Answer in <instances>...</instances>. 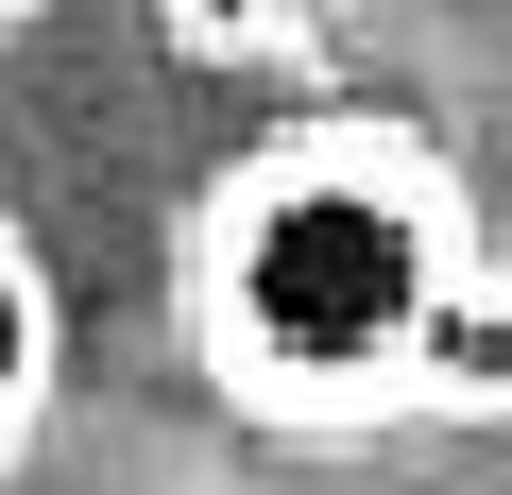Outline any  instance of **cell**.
Returning <instances> with one entry per match:
<instances>
[{"instance_id": "cell-2", "label": "cell", "mask_w": 512, "mask_h": 495, "mask_svg": "<svg viewBox=\"0 0 512 495\" xmlns=\"http://www.w3.org/2000/svg\"><path fill=\"white\" fill-rule=\"evenodd\" d=\"M410 427H512V257H478L427 325V376H410Z\"/></svg>"}, {"instance_id": "cell-4", "label": "cell", "mask_w": 512, "mask_h": 495, "mask_svg": "<svg viewBox=\"0 0 512 495\" xmlns=\"http://www.w3.org/2000/svg\"><path fill=\"white\" fill-rule=\"evenodd\" d=\"M291 0H171V52H274Z\"/></svg>"}, {"instance_id": "cell-5", "label": "cell", "mask_w": 512, "mask_h": 495, "mask_svg": "<svg viewBox=\"0 0 512 495\" xmlns=\"http://www.w3.org/2000/svg\"><path fill=\"white\" fill-rule=\"evenodd\" d=\"M495 18H512V0H495Z\"/></svg>"}, {"instance_id": "cell-3", "label": "cell", "mask_w": 512, "mask_h": 495, "mask_svg": "<svg viewBox=\"0 0 512 495\" xmlns=\"http://www.w3.org/2000/svg\"><path fill=\"white\" fill-rule=\"evenodd\" d=\"M52 359H69L52 274H35V239L0 222V478H18V444H35V410H52Z\"/></svg>"}, {"instance_id": "cell-1", "label": "cell", "mask_w": 512, "mask_h": 495, "mask_svg": "<svg viewBox=\"0 0 512 495\" xmlns=\"http://www.w3.org/2000/svg\"><path fill=\"white\" fill-rule=\"evenodd\" d=\"M461 274L478 205L410 120H291L188 205V359L274 444H376Z\"/></svg>"}]
</instances>
